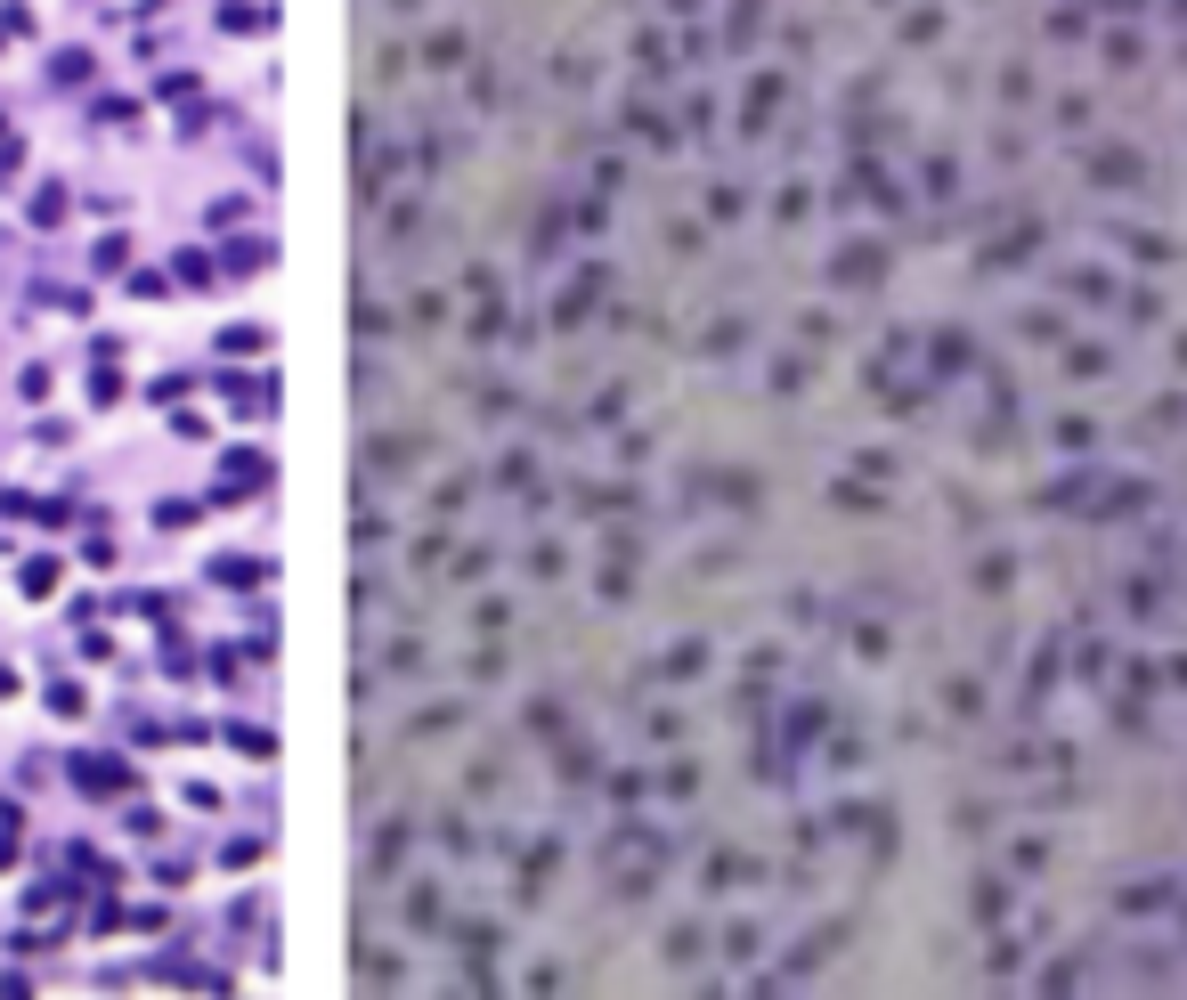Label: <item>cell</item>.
Returning <instances> with one entry per match:
<instances>
[{
	"instance_id": "1",
	"label": "cell",
	"mask_w": 1187,
	"mask_h": 1000,
	"mask_svg": "<svg viewBox=\"0 0 1187 1000\" xmlns=\"http://www.w3.org/2000/svg\"><path fill=\"white\" fill-rule=\"evenodd\" d=\"M594 293H602V269H586V277H578L570 293H561V301H553V326H561V334H570V326H586V309H594Z\"/></svg>"
},
{
	"instance_id": "2",
	"label": "cell",
	"mask_w": 1187,
	"mask_h": 1000,
	"mask_svg": "<svg viewBox=\"0 0 1187 1000\" xmlns=\"http://www.w3.org/2000/svg\"><path fill=\"white\" fill-rule=\"evenodd\" d=\"M74 781H82V789H98V797H106V789H122V781H131V773H122V765H114V757H74Z\"/></svg>"
},
{
	"instance_id": "3",
	"label": "cell",
	"mask_w": 1187,
	"mask_h": 1000,
	"mask_svg": "<svg viewBox=\"0 0 1187 1000\" xmlns=\"http://www.w3.org/2000/svg\"><path fill=\"white\" fill-rule=\"evenodd\" d=\"M773 106H781V82H773V74H757V82H748V131H765Z\"/></svg>"
},
{
	"instance_id": "4",
	"label": "cell",
	"mask_w": 1187,
	"mask_h": 1000,
	"mask_svg": "<svg viewBox=\"0 0 1187 1000\" xmlns=\"http://www.w3.org/2000/svg\"><path fill=\"white\" fill-rule=\"evenodd\" d=\"M423 66H464V33H456V25L431 33V41H423Z\"/></svg>"
},
{
	"instance_id": "5",
	"label": "cell",
	"mask_w": 1187,
	"mask_h": 1000,
	"mask_svg": "<svg viewBox=\"0 0 1187 1000\" xmlns=\"http://www.w3.org/2000/svg\"><path fill=\"white\" fill-rule=\"evenodd\" d=\"M212 578H220V586H253V578H261V561H244V553H220V561H212Z\"/></svg>"
},
{
	"instance_id": "6",
	"label": "cell",
	"mask_w": 1187,
	"mask_h": 1000,
	"mask_svg": "<svg viewBox=\"0 0 1187 1000\" xmlns=\"http://www.w3.org/2000/svg\"><path fill=\"white\" fill-rule=\"evenodd\" d=\"M49 82H90V49H66V57H49Z\"/></svg>"
},
{
	"instance_id": "7",
	"label": "cell",
	"mask_w": 1187,
	"mask_h": 1000,
	"mask_svg": "<svg viewBox=\"0 0 1187 1000\" xmlns=\"http://www.w3.org/2000/svg\"><path fill=\"white\" fill-rule=\"evenodd\" d=\"M228 740H236V748H244V757H277V740H269V732H261V724H228Z\"/></svg>"
},
{
	"instance_id": "8",
	"label": "cell",
	"mask_w": 1187,
	"mask_h": 1000,
	"mask_svg": "<svg viewBox=\"0 0 1187 1000\" xmlns=\"http://www.w3.org/2000/svg\"><path fill=\"white\" fill-rule=\"evenodd\" d=\"M57 220H66V187H41L33 196V228H57Z\"/></svg>"
},
{
	"instance_id": "9",
	"label": "cell",
	"mask_w": 1187,
	"mask_h": 1000,
	"mask_svg": "<svg viewBox=\"0 0 1187 1000\" xmlns=\"http://www.w3.org/2000/svg\"><path fill=\"white\" fill-rule=\"evenodd\" d=\"M464 496H472V480H440V488H431V513H440V521L464 513Z\"/></svg>"
},
{
	"instance_id": "10",
	"label": "cell",
	"mask_w": 1187,
	"mask_h": 1000,
	"mask_svg": "<svg viewBox=\"0 0 1187 1000\" xmlns=\"http://www.w3.org/2000/svg\"><path fill=\"white\" fill-rule=\"evenodd\" d=\"M700 667H708V643H675L667 651V675H700Z\"/></svg>"
},
{
	"instance_id": "11",
	"label": "cell",
	"mask_w": 1187,
	"mask_h": 1000,
	"mask_svg": "<svg viewBox=\"0 0 1187 1000\" xmlns=\"http://www.w3.org/2000/svg\"><path fill=\"white\" fill-rule=\"evenodd\" d=\"M220 350H228V358H244V350H269V334H261V326H228V334H220Z\"/></svg>"
},
{
	"instance_id": "12",
	"label": "cell",
	"mask_w": 1187,
	"mask_h": 1000,
	"mask_svg": "<svg viewBox=\"0 0 1187 1000\" xmlns=\"http://www.w3.org/2000/svg\"><path fill=\"white\" fill-rule=\"evenodd\" d=\"M448 724H464V708H456V700H448V708H423V716H415V724H407V732H415V740H423V732H448Z\"/></svg>"
},
{
	"instance_id": "13",
	"label": "cell",
	"mask_w": 1187,
	"mask_h": 1000,
	"mask_svg": "<svg viewBox=\"0 0 1187 1000\" xmlns=\"http://www.w3.org/2000/svg\"><path fill=\"white\" fill-rule=\"evenodd\" d=\"M49 708H57V716H82L90 700H82V683H49Z\"/></svg>"
},
{
	"instance_id": "14",
	"label": "cell",
	"mask_w": 1187,
	"mask_h": 1000,
	"mask_svg": "<svg viewBox=\"0 0 1187 1000\" xmlns=\"http://www.w3.org/2000/svg\"><path fill=\"white\" fill-rule=\"evenodd\" d=\"M724 952H732V960H748V952H757V927L732 919V927H724Z\"/></svg>"
},
{
	"instance_id": "15",
	"label": "cell",
	"mask_w": 1187,
	"mask_h": 1000,
	"mask_svg": "<svg viewBox=\"0 0 1187 1000\" xmlns=\"http://www.w3.org/2000/svg\"><path fill=\"white\" fill-rule=\"evenodd\" d=\"M49 586H57V561H49V553L25 561V594H49Z\"/></svg>"
},
{
	"instance_id": "16",
	"label": "cell",
	"mask_w": 1187,
	"mask_h": 1000,
	"mask_svg": "<svg viewBox=\"0 0 1187 1000\" xmlns=\"http://www.w3.org/2000/svg\"><path fill=\"white\" fill-rule=\"evenodd\" d=\"M407 919H415V927H431V919H440V887H415V903H407Z\"/></svg>"
},
{
	"instance_id": "17",
	"label": "cell",
	"mask_w": 1187,
	"mask_h": 1000,
	"mask_svg": "<svg viewBox=\"0 0 1187 1000\" xmlns=\"http://www.w3.org/2000/svg\"><path fill=\"white\" fill-rule=\"evenodd\" d=\"M667 960H700V927H675L667 935Z\"/></svg>"
},
{
	"instance_id": "18",
	"label": "cell",
	"mask_w": 1187,
	"mask_h": 1000,
	"mask_svg": "<svg viewBox=\"0 0 1187 1000\" xmlns=\"http://www.w3.org/2000/svg\"><path fill=\"white\" fill-rule=\"evenodd\" d=\"M90 399H98V407H114V399H122V374H114V366H98V383H90Z\"/></svg>"
},
{
	"instance_id": "19",
	"label": "cell",
	"mask_w": 1187,
	"mask_h": 1000,
	"mask_svg": "<svg viewBox=\"0 0 1187 1000\" xmlns=\"http://www.w3.org/2000/svg\"><path fill=\"white\" fill-rule=\"evenodd\" d=\"M399 9H415V0H399Z\"/></svg>"
}]
</instances>
